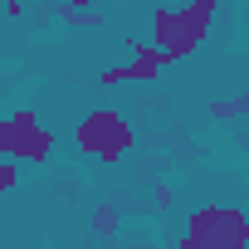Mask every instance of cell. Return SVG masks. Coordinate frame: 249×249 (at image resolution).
<instances>
[{"instance_id": "4", "label": "cell", "mask_w": 249, "mask_h": 249, "mask_svg": "<svg viewBox=\"0 0 249 249\" xmlns=\"http://www.w3.org/2000/svg\"><path fill=\"white\" fill-rule=\"evenodd\" d=\"M49 147H54V137L39 127V117L30 107L0 122V157H5V161H44Z\"/></svg>"}, {"instance_id": "3", "label": "cell", "mask_w": 249, "mask_h": 249, "mask_svg": "<svg viewBox=\"0 0 249 249\" xmlns=\"http://www.w3.org/2000/svg\"><path fill=\"white\" fill-rule=\"evenodd\" d=\"M78 147L98 161H117L122 152L132 147V127H127V117L112 112V107H93L83 122H78Z\"/></svg>"}, {"instance_id": "1", "label": "cell", "mask_w": 249, "mask_h": 249, "mask_svg": "<svg viewBox=\"0 0 249 249\" xmlns=\"http://www.w3.org/2000/svg\"><path fill=\"white\" fill-rule=\"evenodd\" d=\"M215 5H220V0H191V5H181V10H166V5L152 10V49L166 59V69L181 64V59H191L200 49Z\"/></svg>"}, {"instance_id": "8", "label": "cell", "mask_w": 249, "mask_h": 249, "mask_svg": "<svg viewBox=\"0 0 249 249\" xmlns=\"http://www.w3.org/2000/svg\"><path fill=\"white\" fill-rule=\"evenodd\" d=\"M112 220H117V210H107V205H103V210H98V230H112Z\"/></svg>"}, {"instance_id": "2", "label": "cell", "mask_w": 249, "mask_h": 249, "mask_svg": "<svg viewBox=\"0 0 249 249\" xmlns=\"http://www.w3.org/2000/svg\"><path fill=\"white\" fill-rule=\"evenodd\" d=\"M244 239H249L244 210H234V205H210V210H196V215L186 220L181 249H244Z\"/></svg>"}, {"instance_id": "6", "label": "cell", "mask_w": 249, "mask_h": 249, "mask_svg": "<svg viewBox=\"0 0 249 249\" xmlns=\"http://www.w3.org/2000/svg\"><path fill=\"white\" fill-rule=\"evenodd\" d=\"M54 15H59L64 25H103V15H98V10H88V5H59Z\"/></svg>"}, {"instance_id": "7", "label": "cell", "mask_w": 249, "mask_h": 249, "mask_svg": "<svg viewBox=\"0 0 249 249\" xmlns=\"http://www.w3.org/2000/svg\"><path fill=\"white\" fill-rule=\"evenodd\" d=\"M10 186H15V161L0 157V191H10Z\"/></svg>"}, {"instance_id": "5", "label": "cell", "mask_w": 249, "mask_h": 249, "mask_svg": "<svg viewBox=\"0 0 249 249\" xmlns=\"http://www.w3.org/2000/svg\"><path fill=\"white\" fill-rule=\"evenodd\" d=\"M161 69H166V59H161L152 44H132V64H127V69H107L98 83H103V88H112V83H152Z\"/></svg>"}]
</instances>
